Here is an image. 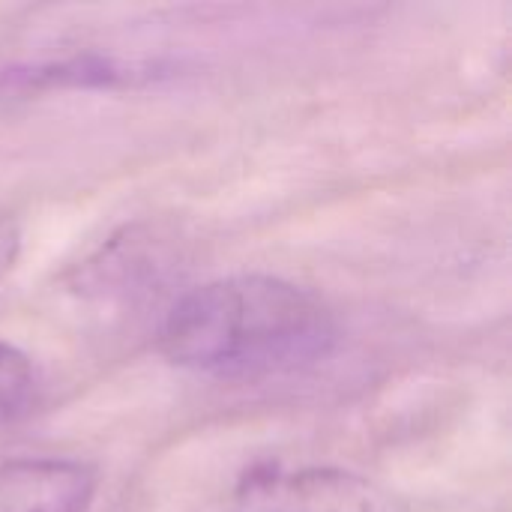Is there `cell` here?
Masks as SVG:
<instances>
[{
  "mask_svg": "<svg viewBox=\"0 0 512 512\" xmlns=\"http://www.w3.org/2000/svg\"><path fill=\"white\" fill-rule=\"evenodd\" d=\"M339 345L333 309L267 273L219 276L180 294L159 324L162 357L186 372L255 381L309 369Z\"/></svg>",
  "mask_w": 512,
  "mask_h": 512,
  "instance_id": "cell-1",
  "label": "cell"
},
{
  "mask_svg": "<svg viewBox=\"0 0 512 512\" xmlns=\"http://www.w3.org/2000/svg\"><path fill=\"white\" fill-rule=\"evenodd\" d=\"M228 512H405L378 483L342 468L258 465L231 492Z\"/></svg>",
  "mask_w": 512,
  "mask_h": 512,
  "instance_id": "cell-2",
  "label": "cell"
},
{
  "mask_svg": "<svg viewBox=\"0 0 512 512\" xmlns=\"http://www.w3.org/2000/svg\"><path fill=\"white\" fill-rule=\"evenodd\" d=\"M99 477L87 462L21 456L0 462V512H90Z\"/></svg>",
  "mask_w": 512,
  "mask_h": 512,
  "instance_id": "cell-3",
  "label": "cell"
},
{
  "mask_svg": "<svg viewBox=\"0 0 512 512\" xmlns=\"http://www.w3.org/2000/svg\"><path fill=\"white\" fill-rule=\"evenodd\" d=\"M135 69L123 66L114 57L102 54H75L63 60L33 63L21 69L0 72V87L15 90H33V87H114L126 78H132Z\"/></svg>",
  "mask_w": 512,
  "mask_h": 512,
  "instance_id": "cell-4",
  "label": "cell"
},
{
  "mask_svg": "<svg viewBox=\"0 0 512 512\" xmlns=\"http://www.w3.org/2000/svg\"><path fill=\"white\" fill-rule=\"evenodd\" d=\"M42 378L33 360L12 342L0 339V429L15 426L39 405Z\"/></svg>",
  "mask_w": 512,
  "mask_h": 512,
  "instance_id": "cell-5",
  "label": "cell"
},
{
  "mask_svg": "<svg viewBox=\"0 0 512 512\" xmlns=\"http://www.w3.org/2000/svg\"><path fill=\"white\" fill-rule=\"evenodd\" d=\"M21 252V228L12 213L0 210V279L12 270Z\"/></svg>",
  "mask_w": 512,
  "mask_h": 512,
  "instance_id": "cell-6",
  "label": "cell"
}]
</instances>
